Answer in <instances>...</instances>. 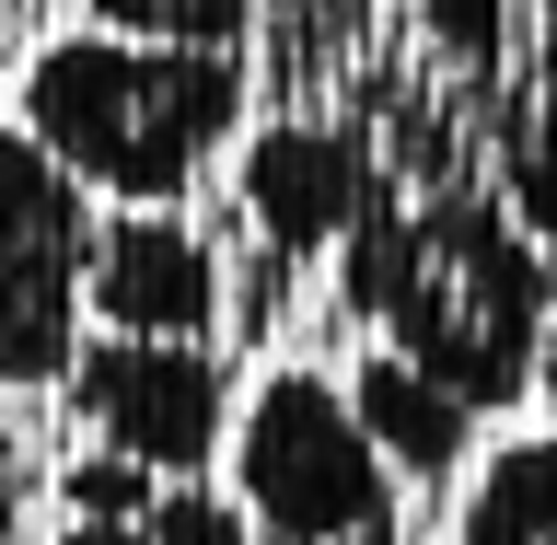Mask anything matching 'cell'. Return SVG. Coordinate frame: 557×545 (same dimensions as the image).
Wrapping results in <instances>:
<instances>
[{"label": "cell", "instance_id": "6da1fadb", "mask_svg": "<svg viewBox=\"0 0 557 545\" xmlns=\"http://www.w3.org/2000/svg\"><path fill=\"white\" fill-rule=\"evenodd\" d=\"M337 302L348 325H372V348L418 360L476 418H499L534 395L557 325V256L487 186H395L337 244Z\"/></svg>", "mask_w": 557, "mask_h": 545}, {"label": "cell", "instance_id": "7a4b0ae2", "mask_svg": "<svg viewBox=\"0 0 557 545\" xmlns=\"http://www.w3.org/2000/svg\"><path fill=\"white\" fill-rule=\"evenodd\" d=\"M244 59L233 47H151V35L70 24L24 59V128L116 209H186L221 151L244 139Z\"/></svg>", "mask_w": 557, "mask_h": 545}, {"label": "cell", "instance_id": "3957f363", "mask_svg": "<svg viewBox=\"0 0 557 545\" xmlns=\"http://www.w3.org/2000/svg\"><path fill=\"white\" fill-rule=\"evenodd\" d=\"M221 487L244 499L256 545H383L407 534L395 511V465L372 453L360 407L337 372H256L221 442Z\"/></svg>", "mask_w": 557, "mask_h": 545}, {"label": "cell", "instance_id": "277c9868", "mask_svg": "<svg viewBox=\"0 0 557 545\" xmlns=\"http://www.w3.org/2000/svg\"><path fill=\"white\" fill-rule=\"evenodd\" d=\"M82 256H94V186L12 116L0 128V395H59L94 302H82Z\"/></svg>", "mask_w": 557, "mask_h": 545}, {"label": "cell", "instance_id": "5b68a950", "mask_svg": "<svg viewBox=\"0 0 557 545\" xmlns=\"http://www.w3.org/2000/svg\"><path fill=\"white\" fill-rule=\"evenodd\" d=\"M70 418H82V442L128 453V465H151V476H209L221 465V442H233V360L209 337H82V360H70Z\"/></svg>", "mask_w": 557, "mask_h": 545}, {"label": "cell", "instance_id": "8992f818", "mask_svg": "<svg viewBox=\"0 0 557 545\" xmlns=\"http://www.w3.org/2000/svg\"><path fill=\"white\" fill-rule=\"evenodd\" d=\"M233 198H244V233L268 244L278 268H302V256H337L383 198H395V174H383L372 128L360 116H268V128L233 139Z\"/></svg>", "mask_w": 557, "mask_h": 545}, {"label": "cell", "instance_id": "52a82bcc", "mask_svg": "<svg viewBox=\"0 0 557 545\" xmlns=\"http://www.w3.org/2000/svg\"><path fill=\"white\" fill-rule=\"evenodd\" d=\"M82 302H94L104 337H209L221 348V244L186 221V209H104L94 256H82Z\"/></svg>", "mask_w": 557, "mask_h": 545}, {"label": "cell", "instance_id": "ba28073f", "mask_svg": "<svg viewBox=\"0 0 557 545\" xmlns=\"http://www.w3.org/2000/svg\"><path fill=\"white\" fill-rule=\"evenodd\" d=\"M348 407H360L372 453L395 465V487H453L476 465V407H465L453 383H430L418 360H395V348H372V360L348 372Z\"/></svg>", "mask_w": 557, "mask_h": 545}, {"label": "cell", "instance_id": "9c48e42d", "mask_svg": "<svg viewBox=\"0 0 557 545\" xmlns=\"http://www.w3.org/2000/svg\"><path fill=\"white\" fill-rule=\"evenodd\" d=\"M442 545H557V430L476 453L453 487V534Z\"/></svg>", "mask_w": 557, "mask_h": 545}, {"label": "cell", "instance_id": "30bf717a", "mask_svg": "<svg viewBox=\"0 0 557 545\" xmlns=\"http://www.w3.org/2000/svg\"><path fill=\"white\" fill-rule=\"evenodd\" d=\"M47 545H256V522H244V499H233V487L174 476L139 522H59Z\"/></svg>", "mask_w": 557, "mask_h": 545}, {"label": "cell", "instance_id": "8fae6325", "mask_svg": "<svg viewBox=\"0 0 557 545\" xmlns=\"http://www.w3.org/2000/svg\"><path fill=\"white\" fill-rule=\"evenodd\" d=\"M104 35H151V47H256V0H94Z\"/></svg>", "mask_w": 557, "mask_h": 545}, {"label": "cell", "instance_id": "7c38bea8", "mask_svg": "<svg viewBox=\"0 0 557 545\" xmlns=\"http://www.w3.org/2000/svg\"><path fill=\"white\" fill-rule=\"evenodd\" d=\"M163 487H174V476H151V465H128V453L82 442V453L59 465V522H139Z\"/></svg>", "mask_w": 557, "mask_h": 545}, {"label": "cell", "instance_id": "4fadbf2b", "mask_svg": "<svg viewBox=\"0 0 557 545\" xmlns=\"http://www.w3.org/2000/svg\"><path fill=\"white\" fill-rule=\"evenodd\" d=\"M534 395L557 407V325H546V360H534Z\"/></svg>", "mask_w": 557, "mask_h": 545}, {"label": "cell", "instance_id": "5bb4252c", "mask_svg": "<svg viewBox=\"0 0 557 545\" xmlns=\"http://www.w3.org/2000/svg\"><path fill=\"white\" fill-rule=\"evenodd\" d=\"M383 545H407V534H383Z\"/></svg>", "mask_w": 557, "mask_h": 545}]
</instances>
